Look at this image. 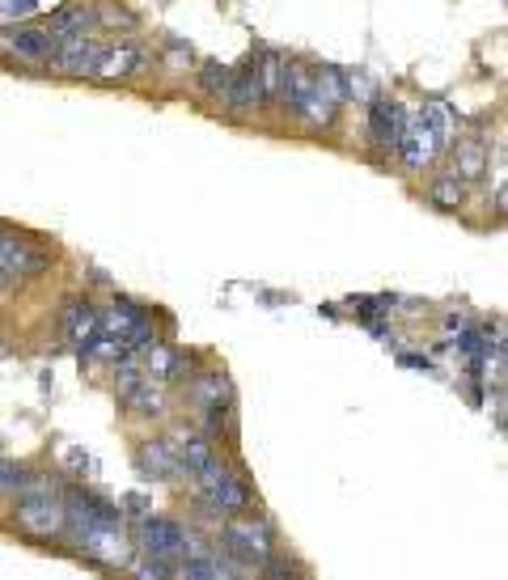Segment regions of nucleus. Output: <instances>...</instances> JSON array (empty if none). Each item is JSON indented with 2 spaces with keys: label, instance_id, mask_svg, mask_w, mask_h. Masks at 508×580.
Masks as SVG:
<instances>
[{
  "label": "nucleus",
  "instance_id": "f257e3e1",
  "mask_svg": "<svg viewBox=\"0 0 508 580\" xmlns=\"http://www.w3.org/2000/svg\"><path fill=\"white\" fill-rule=\"evenodd\" d=\"M17 530L30 534V538H51L64 530V496L60 487H51V479L34 475L22 479V496H17V509H13Z\"/></svg>",
  "mask_w": 508,
  "mask_h": 580
},
{
  "label": "nucleus",
  "instance_id": "f03ea898",
  "mask_svg": "<svg viewBox=\"0 0 508 580\" xmlns=\"http://www.w3.org/2000/svg\"><path fill=\"white\" fill-rule=\"evenodd\" d=\"M191 479H195L199 500H204L212 513H221V517H238L246 504H250V492H246L242 475H238V470H229L221 458H216V453L195 470Z\"/></svg>",
  "mask_w": 508,
  "mask_h": 580
},
{
  "label": "nucleus",
  "instance_id": "7ed1b4c3",
  "mask_svg": "<svg viewBox=\"0 0 508 580\" xmlns=\"http://www.w3.org/2000/svg\"><path fill=\"white\" fill-rule=\"evenodd\" d=\"M221 547L229 559L238 564H267L276 555V534H271L267 521H254V517H242V521H229L221 530Z\"/></svg>",
  "mask_w": 508,
  "mask_h": 580
},
{
  "label": "nucleus",
  "instance_id": "20e7f679",
  "mask_svg": "<svg viewBox=\"0 0 508 580\" xmlns=\"http://www.w3.org/2000/svg\"><path fill=\"white\" fill-rule=\"evenodd\" d=\"M77 547L85 559H94L102 568H123L127 559H132L123 525H85V530H77Z\"/></svg>",
  "mask_w": 508,
  "mask_h": 580
},
{
  "label": "nucleus",
  "instance_id": "39448f33",
  "mask_svg": "<svg viewBox=\"0 0 508 580\" xmlns=\"http://www.w3.org/2000/svg\"><path fill=\"white\" fill-rule=\"evenodd\" d=\"M407 123H411V111L403 102H381V98L369 102V144L377 153H398V144L407 136Z\"/></svg>",
  "mask_w": 508,
  "mask_h": 580
},
{
  "label": "nucleus",
  "instance_id": "423d86ee",
  "mask_svg": "<svg viewBox=\"0 0 508 580\" xmlns=\"http://www.w3.org/2000/svg\"><path fill=\"white\" fill-rule=\"evenodd\" d=\"M140 534H144V551H149L153 559H187L191 551V538L187 530L178 521H166V517H144L140 525Z\"/></svg>",
  "mask_w": 508,
  "mask_h": 580
},
{
  "label": "nucleus",
  "instance_id": "0eeeda50",
  "mask_svg": "<svg viewBox=\"0 0 508 580\" xmlns=\"http://www.w3.org/2000/svg\"><path fill=\"white\" fill-rule=\"evenodd\" d=\"M102 51H106V43L89 39V34H81V39H60L56 51H51V64L68 72V77H94L102 64Z\"/></svg>",
  "mask_w": 508,
  "mask_h": 580
},
{
  "label": "nucleus",
  "instance_id": "6e6552de",
  "mask_svg": "<svg viewBox=\"0 0 508 580\" xmlns=\"http://www.w3.org/2000/svg\"><path fill=\"white\" fill-rule=\"evenodd\" d=\"M47 255L34 242H26L22 233L5 229L0 233V271L5 276H39V271H47Z\"/></svg>",
  "mask_w": 508,
  "mask_h": 580
},
{
  "label": "nucleus",
  "instance_id": "1a4fd4ad",
  "mask_svg": "<svg viewBox=\"0 0 508 580\" xmlns=\"http://www.w3.org/2000/svg\"><path fill=\"white\" fill-rule=\"evenodd\" d=\"M441 149L445 144L437 140V132L424 123V115H411V123H407V136H403V144H398V157H403V166L407 170H428L432 161L441 157Z\"/></svg>",
  "mask_w": 508,
  "mask_h": 580
},
{
  "label": "nucleus",
  "instance_id": "9d476101",
  "mask_svg": "<svg viewBox=\"0 0 508 580\" xmlns=\"http://www.w3.org/2000/svg\"><path fill=\"white\" fill-rule=\"evenodd\" d=\"M225 106L238 119L254 115L263 106V89H259V72H254V60H246L242 68H233V77H229V94H225Z\"/></svg>",
  "mask_w": 508,
  "mask_h": 580
},
{
  "label": "nucleus",
  "instance_id": "9b49d317",
  "mask_svg": "<svg viewBox=\"0 0 508 580\" xmlns=\"http://www.w3.org/2000/svg\"><path fill=\"white\" fill-rule=\"evenodd\" d=\"M140 360H144V377H153V382H161V386H170V382H178V377H187V369H191L187 352H178V348H170V343H161V339Z\"/></svg>",
  "mask_w": 508,
  "mask_h": 580
},
{
  "label": "nucleus",
  "instance_id": "f8f14e48",
  "mask_svg": "<svg viewBox=\"0 0 508 580\" xmlns=\"http://www.w3.org/2000/svg\"><path fill=\"white\" fill-rule=\"evenodd\" d=\"M5 51L26 64H51V51H56V39L47 30H30V26H17L13 34H5Z\"/></svg>",
  "mask_w": 508,
  "mask_h": 580
},
{
  "label": "nucleus",
  "instance_id": "ddd939ff",
  "mask_svg": "<svg viewBox=\"0 0 508 580\" xmlns=\"http://www.w3.org/2000/svg\"><path fill=\"white\" fill-rule=\"evenodd\" d=\"M98 326H102V310H98V305L72 301L68 310H64V335H68V343H77V348H85V343L98 335Z\"/></svg>",
  "mask_w": 508,
  "mask_h": 580
},
{
  "label": "nucleus",
  "instance_id": "4468645a",
  "mask_svg": "<svg viewBox=\"0 0 508 580\" xmlns=\"http://www.w3.org/2000/svg\"><path fill=\"white\" fill-rule=\"evenodd\" d=\"M136 466L144 479H174L178 475V462H174V449L170 441H144L136 453Z\"/></svg>",
  "mask_w": 508,
  "mask_h": 580
},
{
  "label": "nucleus",
  "instance_id": "2eb2a0df",
  "mask_svg": "<svg viewBox=\"0 0 508 580\" xmlns=\"http://www.w3.org/2000/svg\"><path fill=\"white\" fill-rule=\"evenodd\" d=\"M144 68V51L140 47H132V43H119V47H106L102 51V64H98V72L94 77H136V72Z\"/></svg>",
  "mask_w": 508,
  "mask_h": 580
},
{
  "label": "nucleus",
  "instance_id": "dca6fc26",
  "mask_svg": "<svg viewBox=\"0 0 508 580\" xmlns=\"http://www.w3.org/2000/svg\"><path fill=\"white\" fill-rule=\"evenodd\" d=\"M170 449H174V462H178V475H195L199 466H204L208 458H212V441L208 437H199V432H183L178 441H170Z\"/></svg>",
  "mask_w": 508,
  "mask_h": 580
},
{
  "label": "nucleus",
  "instance_id": "f3484780",
  "mask_svg": "<svg viewBox=\"0 0 508 580\" xmlns=\"http://www.w3.org/2000/svg\"><path fill=\"white\" fill-rule=\"evenodd\" d=\"M254 60V72H259V89H263V106L267 102H276L280 98V81H284V56L280 51H271V47H263L259 56H250Z\"/></svg>",
  "mask_w": 508,
  "mask_h": 580
},
{
  "label": "nucleus",
  "instance_id": "a211bd4d",
  "mask_svg": "<svg viewBox=\"0 0 508 580\" xmlns=\"http://www.w3.org/2000/svg\"><path fill=\"white\" fill-rule=\"evenodd\" d=\"M144 322H149V314H144L140 305H132V301H115L111 310H102V326H98V331L127 339V335H132L136 326H144Z\"/></svg>",
  "mask_w": 508,
  "mask_h": 580
},
{
  "label": "nucleus",
  "instance_id": "6ab92c4d",
  "mask_svg": "<svg viewBox=\"0 0 508 580\" xmlns=\"http://www.w3.org/2000/svg\"><path fill=\"white\" fill-rule=\"evenodd\" d=\"M98 17L89 13V9H60V13H51V22H47V34L51 39H81V34L94 30Z\"/></svg>",
  "mask_w": 508,
  "mask_h": 580
},
{
  "label": "nucleus",
  "instance_id": "aec40b11",
  "mask_svg": "<svg viewBox=\"0 0 508 580\" xmlns=\"http://www.w3.org/2000/svg\"><path fill=\"white\" fill-rule=\"evenodd\" d=\"M127 407H132L136 415H149V420H157V415H166V390H161V382H153V377H144V382L123 398Z\"/></svg>",
  "mask_w": 508,
  "mask_h": 580
},
{
  "label": "nucleus",
  "instance_id": "412c9836",
  "mask_svg": "<svg viewBox=\"0 0 508 580\" xmlns=\"http://www.w3.org/2000/svg\"><path fill=\"white\" fill-rule=\"evenodd\" d=\"M187 398H191L195 407L229 403V377L225 373H199L195 382H191V390H187Z\"/></svg>",
  "mask_w": 508,
  "mask_h": 580
},
{
  "label": "nucleus",
  "instance_id": "4be33fe9",
  "mask_svg": "<svg viewBox=\"0 0 508 580\" xmlns=\"http://www.w3.org/2000/svg\"><path fill=\"white\" fill-rule=\"evenodd\" d=\"M428 199L437 208H445V212H453V208H462V199H466V183L458 174H437L432 178V187H428Z\"/></svg>",
  "mask_w": 508,
  "mask_h": 580
},
{
  "label": "nucleus",
  "instance_id": "5701e85b",
  "mask_svg": "<svg viewBox=\"0 0 508 580\" xmlns=\"http://www.w3.org/2000/svg\"><path fill=\"white\" fill-rule=\"evenodd\" d=\"M199 89H204L208 98H216V102H225V94H229V77H233V68H225L221 60H204L199 64Z\"/></svg>",
  "mask_w": 508,
  "mask_h": 580
},
{
  "label": "nucleus",
  "instance_id": "b1692460",
  "mask_svg": "<svg viewBox=\"0 0 508 580\" xmlns=\"http://www.w3.org/2000/svg\"><path fill=\"white\" fill-rule=\"evenodd\" d=\"M343 77V102H373L377 98V81L365 68H339Z\"/></svg>",
  "mask_w": 508,
  "mask_h": 580
},
{
  "label": "nucleus",
  "instance_id": "393cba45",
  "mask_svg": "<svg viewBox=\"0 0 508 580\" xmlns=\"http://www.w3.org/2000/svg\"><path fill=\"white\" fill-rule=\"evenodd\" d=\"M483 166H487V157H483L479 144L475 140H458V153H453V174L466 183V178H479Z\"/></svg>",
  "mask_w": 508,
  "mask_h": 580
},
{
  "label": "nucleus",
  "instance_id": "a878e982",
  "mask_svg": "<svg viewBox=\"0 0 508 580\" xmlns=\"http://www.w3.org/2000/svg\"><path fill=\"white\" fill-rule=\"evenodd\" d=\"M183 580H221V559L195 551L191 559H183Z\"/></svg>",
  "mask_w": 508,
  "mask_h": 580
},
{
  "label": "nucleus",
  "instance_id": "bb28decb",
  "mask_svg": "<svg viewBox=\"0 0 508 580\" xmlns=\"http://www.w3.org/2000/svg\"><path fill=\"white\" fill-rule=\"evenodd\" d=\"M132 580H170V564H166V559H144V564L132 572Z\"/></svg>",
  "mask_w": 508,
  "mask_h": 580
},
{
  "label": "nucleus",
  "instance_id": "cd10ccee",
  "mask_svg": "<svg viewBox=\"0 0 508 580\" xmlns=\"http://www.w3.org/2000/svg\"><path fill=\"white\" fill-rule=\"evenodd\" d=\"M263 580H301V572L288 564V559H267V564H263Z\"/></svg>",
  "mask_w": 508,
  "mask_h": 580
},
{
  "label": "nucleus",
  "instance_id": "c85d7f7f",
  "mask_svg": "<svg viewBox=\"0 0 508 580\" xmlns=\"http://www.w3.org/2000/svg\"><path fill=\"white\" fill-rule=\"evenodd\" d=\"M34 13H39V0H5V17H9V22H13V17L22 22V17H34Z\"/></svg>",
  "mask_w": 508,
  "mask_h": 580
},
{
  "label": "nucleus",
  "instance_id": "c756f323",
  "mask_svg": "<svg viewBox=\"0 0 508 580\" xmlns=\"http://www.w3.org/2000/svg\"><path fill=\"white\" fill-rule=\"evenodd\" d=\"M377 305H394V301H390V297H377ZM373 314H377V310H373V301H360V310H356V318H365V322H369ZM381 314H390V310H381Z\"/></svg>",
  "mask_w": 508,
  "mask_h": 580
},
{
  "label": "nucleus",
  "instance_id": "7c9ffc66",
  "mask_svg": "<svg viewBox=\"0 0 508 580\" xmlns=\"http://www.w3.org/2000/svg\"><path fill=\"white\" fill-rule=\"evenodd\" d=\"M398 365H407V369H432L428 356H398Z\"/></svg>",
  "mask_w": 508,
  "mask_h": 580
},
{
  "label": "nucleus",
  "instance_id": "2f4dec72",
  "mask_svg": "<svg viewBox=\"0 0 508 580\" xmlns=\"http://www.w3.org/2000/svg\"><path fill=\"white\" fill-rule=\"evenodd\" d=\"M445 326H449V331H458V335H462L470 322H466V314H449V318H445Z\"/></svg>",
  "mask_w": 508,
  "mask_h": 580
},
{
  "label": "nucleus",
  "instance_id": "473e14b6",
  "mask_svg": "<svg viewBox=\"0 0 508 580\" xmlns=\"http://www.w3.org/2000/svg\"><path fill=\"white\" fill-rule=\"evenodd\" d=\"M9 284V276H5V271H0V288H5Z\"/></svg>",
  "mask_w": 508,
  "mask_h": 580
}]
</instances>
